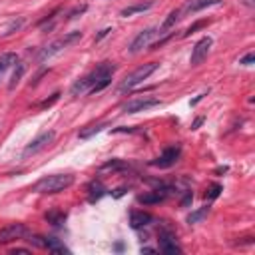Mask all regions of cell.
<instances>
[{
    "label": "cell",
    "instance_id": "cell-1",
    "mask_svg": "<svg viewBox=\"0 0 255 255\" xmlns=\"http://www.w3.org/2000/svg\"><path fill=\"white\" fill-rule=\"evenodd\" d=\"M114 72H116V64H112V62H102V64H98L88 76L76 80V82L72 84V88H70V94H72V96H82V94H88V92H90V94H96V92L104 90V88L112 82Z\"/></svg>",
    "mask_w": 255,
    "mask_h": 255
},
{
    "label": "cell",
    "instance_id": "cell-2",
    "mask_svg": "<svg viewBox=\"0 0 255 255\" xmlns=\"http://www.w3.org/2000/svg\"><path fill=\"white\" fill-rule=\"evenodd\" d=\"M72 183H74L72 173H52V175L40 177L30 187V191H34V193H60V191L68 189Z\"/></svg>",
    "mask_w": 255,
    "mask_h": 255
},
{
    "label": "cell",
    "instance_id": "cell-3",
    "mask_svg": "<svg viewBox=\"0 0 255 255\" xmlns=\"http://www.w3.org/2000/svg\"><path fill=\"white\" fill-rule=\"evenodd\" d=\"M80 38H82V32H78V30H74V32H68V34L60 36L58 40H54L52 44H48L46 48H42V50H40V54H38V60H40V62H46L48 58H52V56L60 54L64 48L72 46V44H74V42H78Z\"/></svg>",
    "mask_w": 255,
    "mask_h": 255
},
{
    "label": "cell",
    "instance_id": "cell-4",
    "mask_svg": "<svg viewBox=\"0 0 255 255\" xmlns=\"http://www.w3.org/2000/svg\"><path fill=\"white\" fill-rule=\"evenodd\" d=\"M159 68V64L157 62H147V64H141L139 68H135L133 72H129L124 80H122V84H120V92H126V90H131V88H135V86H139L143 80H147L155 70Z\"/></svg>",
    "mask_w": 255,
    "mask_h": 255
},
{
    "label": "cell",
    "instance_id": "cell-5",
    "mask_svg": "<svg viewBox=\"0 0 255 255\" xmlns=\"http://www.w3.org/2000/svg\"><path fill=\"white\" fill-rule=\"evenodd\" d=\"M28 233H30V229L24 223H10V225H6V227L0 229V245L18 241L22 237H28Z\"/></svg>",
    "mask_w": 255,
    "mask_h": 255
},
{
    "label": "cell",
    "instance_id": "cell-6",
    "mask_svg": "<svg viewBox=\"0 0 255 255\" xmlns=\"http://www.w3.org/2000/svg\"><path fill=\"white\" fill-rule=\"evenodd\" d=\"M159 32H157V28H145V30H141L131 42H129V54H137V52H141L143 48H147L149 46V42L157 36Z\"/></svg>",
    "mask_w": 255,
    "mask_h": 255
},
{
    "label": "cell",
    "instance_id": "cell-7",
    "mask_svg": "<svg viewBox=\"0 0 255 255\" xmlns=\"http://www.w3.org/2000/svg\"><path fill=\"white\" fill-rule=\"evenodd\" d=\"M211 44H213V40H211L209 36H203L201 40H197V42H195V46H193V50H191L189 64H191V66H199V64H201V62L207 58Z\"/></svg>",
    "mask_w": 255,
    "mask_h": 255
},
{
    "label": "cell",
    "instance_id": "cell-8",
    "mask_svg": "<svg viewBox=\"0 0 255 255\" xmlns=\"http://www.w3.org/2000/svg\"><path fill=\"white\" fill-rule=\"evenodd\" d=\"M159 106V100L157 98H149V96H143V98H135L131 102H128L124 106V114H137V112H145L149 108H155Z\"/></svg>",
    "mask_w": 255,
    "mask_h": 255
},
{
    "label": "cell",
    "instance_id": "cell-9",
    "mask_svg": "<svg viewBox=\"0 0 255 255\" xmlns=\"http://www.w3.org/2000/svg\"><path fill=\"white\" fill-rule=\"evenodd\" d=\"M56 137V131L54 129H48V131H42L40 135H36L26 147H24V155H30V153H38L40 149H44L48 143H52Z\"/></svg>",
    "mask_w": 255,
    "mask_h": 255
},
{
    "label": "cell",
    "instance_id": "cell-10",
    "mask_svg": "<svg viewBox=\"0 0 255 255\" xmlns=\"http://www.w3.org/2000/svg\"><path fill=\"white\" fill-rule=\"evenodd\" d=\"M171 189L169 187H157V189H151V191H145L141 195H137V201L143 203V205H155V203H161L169 197Z\"/></svg>",
    "mask_w": 255,
    "mask_h": 255
},
{
    "label": "cell",
    "instance_id": "cell-11",
    "mask_svg": "<svg viewBox=\"0 0 255 255\" xmlns=\"http://www.w3.org/2000/svg\"><path fill=\"white\" fill-rule=\"evenodd\" d=\"M179 153H181V149L175 145V147H167V149H163L161 151V155L159 157H155L153 161H149V165H153V167H171L177 159H179Z\"/></svg>",
    "mask_w": 255,
    "mask_h": 255
},
{
    "label": "cell",
    "instance_id": "cell-12",
    "mask_svg": "<svg viewBox=\"0 0 255 255\" xmlns=\"http://www.w3.org/2000/svg\"><path fill=\"white\" fill-rule=\"evenodd\" d=\"M159 251H161V253H167V255L181 253V247L177 245L175 235H173L169 229H165V231L159 233Z\"/></svg>",
    "mask_w": 255,
    "mask_h": 255
},
{
    "label": "cell",
    "instance_id": "cell-13",
    "mask_svg": "<svg viewBox=\"0 0 255 255\" xmlns=\"http://www.w3.org/2000/svg\"><path fill=\"white\" fill-rule=\"evenodd\" d=\"M151 213H147V211H131L129 213V225L133 227V229H141V227H145V225H149L151 223Z\"/></svg>",
    "mask_w": 255,
    "mask_h": 255
},
{
    "label": "cell",
    "instance_id": "cell-14",
    "mask_svg": "<svg viewBox=\"0 0 255 255\" xmlns=\"http://www.w3.org/2000/svg\"><path fill=\"white\" fill-rule=\"evenodd\" d=\"M221 0H187V4L181 8V14H191V12H197L205 6H213V4H219Z\"/></svg>",
    "mask_w": 255,
    "mask_h": 255
},
{
    "label": "cell",
    "instance_id": "cell-15",
    "mask_svg": "<svg viewBox=\"0 0 255 255\" xmlns=\"http://www.w3.org/2000/svg\"><path fill=\"white\" fill-rule=\"evenodd\" d=\"M179 18H181V10H171V12L167 14V18L163 20V24L157 28V32H159V34H167V30H171V28L179 22Z\"/></svg>",
    "mask_w": 255,
    "mask_h": 255
},
{
    "label": "cell",
    "instance_id": "cell-16",
    "mask_svg": "<svg viewBox=\"0 0 255 255\" xmlns=\"http://www.w3.org/2000/svg\"><path fill=\"white\" fill-rule=\"evenodd\" d=\"M44 249H48L50 253H70V249L56 237H44Z\"/></svg>",
    "mask_w": 255,
    "mask_h": 255
},
{
    "label": "cell",
    "instance_id": "cell-17",
    "mask_svg": "<svg viewBox=\"0 0 255 255\" xmlns=\"http://www.w3.org/2000/svg\"><path fill=\"white\" fill-rule=\"evenodd\" d=\"M153 6V0H147V2H139V4H131V6H128V8H124L120 14L122 16H133V14H137V12H145V10H149Z\"/></svg>",
    "mask_w": 255,
    "mask_h": 255
},
{
    "label": "cell",
    "instance_id": "cell-18",
    "mask_svg": "<svg viewBox=\"0 0 255 255\" xmlns=\"http://www.w3.org/2000/svg\"><path fill=\"white\" fill-rule=\"evenodd\" d=\"M104 193H106V187H104L102 181L96 179V181H92V183L88 185V199H90V201H98Z\"/></svg>",
    "mask_w": 255,
    "mask_h": 255
},
{
    "label": "cell",
    "instance_id": "cell-19",
    "mask_svg": "<svg viewBox=\"0 0 255 255\" xmlns=\"http://www.w3.org/2000/svg\"><path fill=\"white\" fill-rule=\"evenodd\" d=\"M16 64H18V56H16L14 52L2 54V56H0V78H2V74H4L10 66H16Z\"/></svg>",
    "mask_w": 255,
    "mask_h": 255
},
{
    "label": "cell",
    "instance_id": "cell-20",
    "mask_svg": "<svg viewBox=\"0 0 255 255\" xmlns=\"http://www.w3.org/2000/svg\"><path fill=\"white\" fill-rule=\"evenodd\" d=\"M128 167L129 165L126 161H122V159H110L100 167V171H122V169H128Z\"/></svg>",
    "mask_w": 255,
    "mask_h": 255
},
{
    "label": "cell",
    "instance_id": "cell-21",
    "mask_svg": "<svg viewBox=\"0 0 255 255\" xmlns=\"http://www.w3.org/2000/svg\"><path fill=\"white\" fill-rule=\"evenodd\" d=\"M207 213H209V207L203 205V207H199V209H195V211H191V213L187 215V223H189V225L199 223V221H203V219L207 217Z\"/></svg>",
    "mask_w": 255,
    "mask_h": 255
},
{
    "label": "cell",
    "instance_id": "cell-22",
    "mask_svg": "<svg viewBox=\"0 0 255 255\" xmlns=\"http://www.w3.org/2000/svg\"><path fill=\"white\" fill-rule=\"evenodd\" d=\"M64 219H66V213L60 211V209H54V211H48L46 213V221L52 223V225H62Z\"/></svg>",
    "mask_w": 255,
    "mask_h": 255
},
{
    "label": "cell",
    "instance_id": "cell-23",
    "mask_svg": "<svg viewBox=\"0 0 255 255\" xmlns=\"http://www.w3.org/2000/svg\"><path fill=\"white\" fill-rule=\"evenodd\" d=\"M104 128H106V124H94V126H88V128H84V129L80 131V137H82V139H88V137H92L94 133L102 131Z\"/></svg>",
    "mask_w": 255,
    "mask_h": 255
},
{
    "label": "cell",
    "instance_id": "cell-24",
    "mask_svg": "<svg viewBox=\"0 0 255 255\" xmlns=\"http://www.w3.org/2000/svg\"><path fill=\"white\" fill-rule=\"evenodd\" d=\"M22 74H24V64H18V70H14V74H12V78H10V84H8L10 90L16 88V84H18L20 78H22Z\"/></svg>",
    "mask_w": 255,
    "mask_h": 255
},
{
    "label": "cell",
    "instance_id": "cell-25",
    "mask_svg": "<svg viewBox=\"0 0 255 255\" xmlns=\"http://www.w3.org/2000/svg\"><path fill=\"white\" fill-rule=\"evenodd\" d=\"M221 191H223V187H221L219 183H211V185L207 187V191H205V197H207V199H215V197H219Z\"/></svg>",
    "mask_w": 255,
    "mask_h": 255
},
{
    "label": "cell",
    "instance_id": "cell-26",
    "mask_svg": "<svg viewBox=\"0 0 255 255\" xmlns=\"http://www.w3.org/2000/svg\"><path fill=\"white\" fill-rule=\"evenodd\" d=\"M255 62V54L253 52H249V54H245L241 60H239V64H243V66H251Z\"/></svg>",
    "mask_w": 255,
    "mask_h": 255
},
{
    "label": "cell",
    "instance_id": "cell-27",
    "mask_svg": "<svg viewBox=\"0 0 255 255\" xmlns=\"http://www.w3.org/2000/svg\"><path fill=\"white\" fill-rule=\"evenodd\" d=\"M205 24H207V20H201V22H195L193 26H189V28L185 30V36H189V34H193V32L197 30V28H201V26H205Z\"/></svg>",
    "mask_w": 255,
    "mask_h": 255
},
{
    "label": "cell",
    "instance_id": "cell-28",
    "mask_svg": "<svg viewBox=\"0 0 255 255\" xmlns=\"http://www.w3.org/2000/svg\"><path fill=\"white\" fill-rule=\"evenodd\" d=\"M58 98H60V92H56V94H54V96H52L50 100H44V102L40 104V108H48V106H52V104H54V102H56Z\"/></svg>",
    "mask_w": 255,
    "mask_h": 255
},
{
    "label": "cell",
    "instance_id": "cell-29",
    "mask_svg": "<svg viewBox=\"0 0 255 255\" xmlns=\"http://www.w3.org/2000/svg\"><path fill=\"white\" fill-rule=\"evenodd\" d=\"M191 199H193V193H191V191H187V193H185V197H183V199H181V205H183V207H185V205H187V203H189V201H191Z\"/></svg>",
    "mask_w": 255,
    "mask_h": 255
},
{
    "label": "cell",
    "instance_id": "cell-30",
    "mask_svg": "<svg viewBox=\"0 0 255 255\" xmlns=\"http://www.w3.org/2000/svg\"><path fill=\"white\" fill-rule=\"evenodd\" d=\"M201 124H203V118H197V120H195V122L191 124V129H197V128H199Z\"/></svg>",
    "mask_w": 255,
    "mask_h": 255
},
{
    "label": "cell",
    "instance_id": "cell-31",
    "mask_svg": "<svg viewBox=\"0 0 255 255\" xmlns=\"http://www.w3.org/2000/svg\"><path fill=\"white\" fill-rule=\"evenodd\" d=\"M10 253H30V249H24V247H16V249H12Z\"/></svg>",
    "mask_w": 255,
    "mask_h": 255
}]
</instances>
